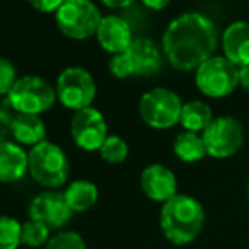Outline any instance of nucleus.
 Here are the masks:
<instances>
[{"label": "nucleus", "instance_id": "obj_1", "mask_svg": "<svg viewBox=\"0 0 249 249\" xmlns=\"http://www.w3.org/2000/svg\"><path fill=\"white\" fill-rule=\"evenodd\" d=\"M215 24L200 12H185L170 22L163 34V53L173 68L192 71L213 56Z\"/></svg>", "mask_w": 249, "mask_h": 249}, {"label": "nucleus", "instance_id": "obj_2", "mask_svg": "<svg viewBox=\"0 0 249 249\" xmlns=\"http://www.w3.org/2000/svg\"><path fill=\"white\" fill-rule=\"evenodd\" d=\"M205 226V209L195 197L178 194L160 210V227L164 239L175 246H187L200 236Z\"/></svg>", "mask_w": 249, "mask_h": 249}, {"label": "nucleus", "instance_id": "obj_3", "mask_svg": "<svg viewBox=\"0 0 249 249\" xmlns=\"http://www.w3.org/2000/svg\"><path fill=\"white\" fill-rule=\"evenodd\" d=\"M29 173L36 183L46 188H58L66 183L70 175V161L58 144L44 141L31 148Z\"/></svg>", "mask_w": 249, "mask_h": 249}, {"label": "nucleus", "instance_id": "obj_4", "mask_svg": "<svg viewBox=\"0 0 249 249\" xmlns=\"http://www.w3.org/2000/svg\"><path fill=\"white\" fill-rule=\"evenodd\" d=\"M54 19L66 37L83 41L97 34L102 14L92 0H66L54 14Z\"/></svg>", "mask_w": 249, "mask_h": 249}, {"label": "nucleus", "instance_id": "obj_5", "mask_svg": "<svg viewBox=\"0 0 249 249\" xmlns=\"http://www.w3.org/2000/svg\"><path fill=\"white\" fill-rule=\"evenodd\" d=\"M56 90L37 75L17 78L16 85L7 95L9 105L17 114L41 115L48 112L56 102Z\"/></svg>", "mask_w": 249, "mask_h": 249}, {"label": "nucleus", "instance_id": "obj_6", "mask_svg": "<svg viewBox=\"0 0 249 249\" xmlns=\"http://www.w3.org/2000/svg\"><path fill=\"white\" fill-rule=\"evenodd\" d=\"M195 83L207 97L222 99L239 85V68L226 56H212L195 71Z\"/></svg>", "mask_w": 249, "mask_h": 249}, {"label": "nucleus", "instance_id": "obj_7", "mask_svg": "<svg viewBox=\"0 0 249 249\" xmlns=\"http://www.w3.org/2000/svg\"><path fill=\"white\" fill-rule=\"evenodd\" d=\"M56 97L70 110H83L92 107L97 95V85L92 73L80 66H71L59 73L56 80Z\"/></svg>", "mask_w": 249, "mask_h": 249}, {"label": "nucleus", "instance_id": "obj_8", "mask_svg": "<svg viewBox=\"0 0 249 249\" xmlns=\"http://www.w3.org/2000/svg\"><path fill=\"white\" fill-rule=\"evenodd\" d=\"M183 102L168 89H153L139 100V115L153 129H170L180 122Z\"/></svg>", "mask_w": 249, "mask_h": 249}, {"label": "nucleus", "instance_id": "obj_9", "mask_svg": "<svg viewBox=\"0 0 249 249\" xmlns=\"http://www.w3.org/2000/svg\"><path fill=\"white\" fill-rule=\"evenodd\" d=\"M207 156L226 160L239 153L244 144V129L237 119L222 115L212 121V124L202 132Z\"/></svg>", "mask_w": 249, "mask_h": 249}, {"label": "nucleus", "instance_id": "obj_10", "mask_svg": "<svg viewBox=\"0 0 249 249\" xmlns=\"http://www.w3.org/2000/svg\"><path fill=\"white\" fill-rule=\"evenodd\" d=\"M70 131L73 142L83 151H99L108 138L105 117L93 107L75 112Z\"/></svg>", "mask_w": 249, "mask_h": 249}, {"label": "nucleus", "instance_id": "obj_11", "mask_svg": "<svg viewBox=\"0 0 249 249\" xmlns=\"http://www.w3.org/2000/svg\"><path fill=\"white\" fill-rule=\"evenodd\" d=\"M73 212L63 192L46 190L36 195L29 203V219L44 224L48 229H61L70 222Z\"/></svg>", "mask_w": 249, "mask_h": 249}, {"label": "nucleus", "instance_id": "obj_12", "mask_svg": "<svg viewBox=\"0 0 249 249\" xmlns=\"http://www.w3.org/2000/svg\"><path fill=\"white\" fill-rule=\"evenodd\" d=\"M139 183L144 195L153 202L166 203L178 195V181L175 173L161 163L148 164L141 171Z\"/></svg>", "mask_w": 249, "mask_h": 249}, {"label": "nucleus", "instance_id": "obj_13", "mask_svg": "<svg viewBox=\"0 0 249 249\" xmlns=\"http://www.w3.org/2000/svg\"><path fill=\"white\" fill-rule=\"evenodd\" d=\"M97 41L112 56L127 51L132 43V31L129 24L119 16H105L97 31Z\"/></svg>", "mask_w": 249, "mask_h": 249}, {"label": "nucleus", "instance_id": "obj_14", "mask_svg": "<svg viewBox=\"0 0 249 249\" xmlns=\"http://www.w3.org/2000/svg\"><path fill=\"white\" fill-rule=\"evenodd\" d=\"M29 171V154L16 141H0V183H16Z\"/></svg>", "mask_w": 249, "mask_h": 249}, {"label": "nucleus", "instance_id": "obj_15", "mask_svg": "<svg viewBox=\"0 0 249 249\" xmlns=\"http://www.w3.org/2000/svg\"><path fill=\"white\" fill-rule=\"evenodd\" d=\"M222 50L237 68L249 66V22L237 20L227 26L222 34Z\"/></svg>", "mask_w": 249, "mask_h": 249}, {"label": "nucleus", "instance_id": "obj_16", "mask_svg": "<svg viewBox=\"0 0 249 249\" xmlns=\"http://www.w3.org/2000/svg\"><path fill=\"white\" fill-rule=\"evenodd\" d=\"M134 75H154L161 68V53L148 37H136L127 48Z\"/></svg>", "mask_w": 249, "mask_h": 249}, {"label": "nucleus", "instance_id": "obj_17", "mask_svg": "<svg viewBox=\"0 0 249 249\" xmlns=\"http://www.w3.org/2000/svg\"><path fill=\"white\" fill-rule=\"evenodd\" d=\"M10 134L20 146H34L46 141V125L39 115L16 114L10 122Z\"/></svg>", "mask_w": 249, "mask_h": 249}, {"label": "nucleus", "instance_id": "obj_18", "mask_svg": "<svg viewBox=\"0 0 249 249\" xmlns=\"http://www.w3.org/2000/svg\"><path fill=\"white\" fill-rule=\"evenodd\" d=\"M63 195L73 213H82L95 207L99 200V188L89 180H75L68 183Z\"/></svg>", "mask_w": 249, "mask_h": 249}, {"label": "nucleus", "instance_id": "obj_19", "mask_svg": "<svg viewBox=\"0 0 249 249\" xmlns=\"http://www.w3.org/2000/svg\"><path fill=\"white\" fill-rule=\"evenodd\" d=\"M213 121L212 108L202 100H192L183 104L180 115V124L185 131L202 134Z\"/></svg>", "mask_w": 249, "mask_h": 249}, {"label": "nucleus", "instance_id": "obj_20", "mask_svg": "<svg viewBox=\"0 0 249 249\" xmlns=\"http://www.w3.org/2000/svg\"><path fill=\"white\" fill-rule=\"evenodd\" d=\"M173 153L183 163H198L207 156L205 142L202 134L183 131L177 136L173 142Z\"/></svg>", "mask_w": 249, "mask_h": 249}, {"label": "nucleus", "instance_id": "obj_21", "mask_svg": "<svg viewBox=\"0 0 249 249\" xmlns=\"http://www.w3.org/2000/svg\"><path fill=\"white\" fill-rule=\"evenodd\" d=\"M22 244V222L0 215V249H17Z\"/></svg>", "mask_w": 249, "mask_h": 249}, {"label": "nucleus", "instance_id": "obj_22", "mask_svg": "<svg viewBox=\"0 0 249 249\" xmlns=\"http://www.w3.org/2000/svg\"><path fill=\"white\" fill-rule=\"evenodd\" d=\"M51 229L37 220L29 219L22 224V244L27 248H44L51 239Z\"/></svg>", "mask_w": 249, "mask_h": 249}, {"label": "nucleus", "instance_id": "obj_23", "mask_svg": "<svg viewBox=\"0 0 249 249\" xmlns=\"http://www.w3.org/2000/svg\"><path fill=\"white\" fill-rule=\"evenodd\" d=\"M99 153L104 161H107L110 164H119L122 161H125V158L129 156V146L121 136L108 134V138L105 139Z\"/></svg>", "mask_w": 249, "mask_h": 249}, {"label": "nucleus", "instance_id": "obj_24", "mask_svg": "<svg viewBox=\"0 0 249 249\" xmlns=\"http://www.w3.org/2000/svg\"><path fill=\"white\" fill-rule=\"evenodd\" d=\"M43 249H87V243L75 231H59Z\"/></svg>", "mask_w": 249, "mask_h": 249}, {"label": "nucleus", "instance_id": "obj_25", "mask_svg": "<svg viewBox=\"0 0 249 249\" xmlns=\"http://www.w3.org/2000/svg\"><path fill=\"white\" fill-rule=\"evenodd\" d=\"M17 82V71L12 61L0 56V95H9L12 87Z\"/></svg>", "mask_w": 249, "mask_h": 249}, {"label": "nucleus", "instance_id": "obj_26", "mask_svg": "<svg viewBox=\"0 0 249 249\" xmlns=\"http://www.w3.org/2000/svg\"><path fill=\"white\" fill-rule=\"evenodd\" d=\"M108 70H110V73L115 76V78H127V76L134 75L132 63L125 51L112 56L110 63H108Z\"/></svg>", "mask_w": 249, "mask_h": 249}, {"label": "nucleus", "instance_id": "obj_27", "mask_svg": "<svg viewBox=\"0 0 249 249\" xmlns=\"http://www.w3.org/2000/svg\"><path fill=\"white\" fill-rule=\"evenodd\" d=\"M65 2L66 0H29L33 9H36L37 12H43V14H51V12L56 14Z\"/></svg>", "mask_w": 249, "mask_h": 249}, {"label": "nucleus", "instance_id": "obj_28", "mask_svg": "<svg viewBox=\"0 0 249 249\" xmlns=\"http://www.w3.org/2000/svg\"><path fill=\"white\" fill-rule=\"evenodd\" d=\"M10 122H12V117H9V114L0 107V141H5L3 136L5 132H10Z\"/></svg>", "mask_w": 249, "mask_h": 249}, {"label": "nucleus", "instance_id": "obj_29", "mask_svg": "<svg viewBox=\"0 0 249 249\" xmlns=\"http://www.w3.org/2000/svg\"><path fill=\"white\" fill-rule=\"evenodd\" d=\"M100 2L108 9H125L131 3H134L136 0H100Z\"/></svg>", "mask_w": 249, "mask_h": 249}, {"label": "nucleus", "instance_id": "obj_30", "mask_svg": "<svg viewBox=\"0 0 249 249\" xmlns=\"http://www.w3.org/2000/svg\"><path fill=\"white\" fill-rule=\"evenodd\" d=\"M141 2L151 10H161V9H164V7L170 5L171 0H141Z\"/></svg>", "mask_w": 249, "mask_h": 249}, {"label": "nucleus", "instance_id": "obj_31", "mask_svg": "<svg viewBox=\"0 0 249 249\" xmlns=\"http://www.w3.org/2000/svg\"><path fill=\"white\" fill-rule=\"evenodd\" d=\"M239 85L243 87L246 92H249V66L239 68Z\"/></svg>", "mask_w": 249, "mask_h": 249}, {"label": "nucleus", "instance_id": "obj_32", "mask_svg": "<svg viewBox=\"0 0 249 249\" xmlns=\"http://www.w3.org/2000/svg\"><path fill=\"white\" fill-rule=\"evenodd\" d=\"M248 197H249V181H248Z\"/></svg>", "mask_w": 249, "mask_h": 249}]
</instances>
